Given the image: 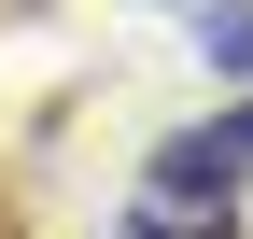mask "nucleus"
<instances>
[{
    "label": "nucleus",
    "instance_id": "nucleus-1",
    "mask_svg": "<svg viewBox=\"0 0 253 239\" xmlns=\"http://www.w3.org/2000/svg\"><path fill=\"white\" fill-rule=\"evenodd\" d=\"M239 183H253V99L169 127V141H155V169H141V197H169V211H225Z\"/></svg>",
    "mask_w": 253,
    "mask_h": 239
},
{
    "label": "nucleus",
    "instance_id": "nucleus-2",
    "mask_svg": "<svg viewBox=\"0 0 253 239\" xmlns=\"http://www.w3.org/2000/svg\"><path fill=\"white\" fill-rule=\"evenodd\" d=\"M197 42H211V71L253 84V0H197Z\"/></svg>",
    "mask_w": 253,
    "mask_h": 239
},
{
    "label": "nucleus",
    "instance_id": "nucleus-3",
    "mask_svg": "<svg viewBox=\"0 0 253 239\" xmlns=\"http://www.w3.org/2000/svg\"><path fill=\"white\" fill-rule=\"evenodd\" d=\"M113 239H239V211H169V197H141Z\"/></svg>",
    "mask_w": 253,
    "mask_h": 239
}]
</instances>
